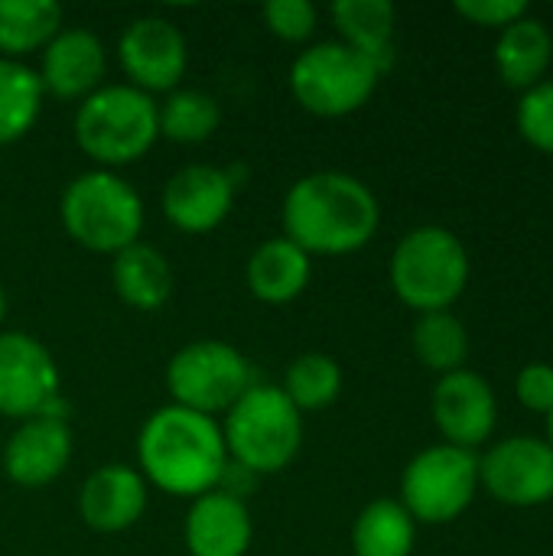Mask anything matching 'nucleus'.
Masks as SVG:
<instances>
[{
	"mask_svg": "<svg viewBox=\"0 0 553 556\" xmlns=\"http://www.w3.org/2000/svg\"><path fill=\"white\" fill-rule=\"evenodd\" d=\"M284 238L310 257H342L362 251L378 225L381 205L368 182L342 169H319L300 176L280 205Z\"/></svg>",
	"mask_w": 553,
	"mask_h": 556,
	"instance_id": "obj_1",
	"label": "nucleus"
},
{
	"mask_svg": "<svg viewBox=\"0 0 553 556\" xmlns=\"http://www.w3.org/2000/svg\"><path fill=\"white\" fill-rule=\"evenodd\" d=\"M228 466L222 427L186 407H156L137 437V469L169 498H199L218 489Z\"/></svg>",
	"mask_w": 553,
	"mask_h": 556,
	"instance_id": "obj_2",
	"label": "nucleus"
},
{
	"mask_svg": "<svg viewBox=\"0 0 553 556\" xmlns=\"http://www.w3.org/2000/svg\"><path fill=\"white\" fill-rule=\"evenodd\" d=\"M72 137L95 169H121L143 160L160 140L156 101L134 85H101L78 101L72 117Z\"/></svg>",
	"mask_w": 553,
	"mask_h": 556,
	"instance_id": "obj_3",
	"label": "nucleus"
},
{
	"mask_svg": "<svg viewBox=\"0 0 553 556\" xmlns=\"http://www.w3.org/2000/svg\"><path fill=\"white\" fill-rule=\"evenodd\" d=\"M59 218L75 244L91 254L114 257L140 241L147 212L140 192L121 173L85 169L65 186L59 199Z\"/></svg>",
	"mask_w": 553,
	"mask_h": 556,
	"instance_id": "obj_4",
	"label": "nucleus"
},
{
	"mask_svg": "<svg viewBox=\"0 0 553 556\" xmlns=\"http://www.w3.org/2000/svg\"><path fill=\"white\" fill-rule=\"evenodd\" d=\"M218 427L228 463L257 479L284 472L303 446V414L287 401L280 384L254 381Z\"/></svg>",
	"mask_w": 553,
	"mask_h": 556,
	"instance_id": "obj_5",
	"label": "nucleus"
},
{
	"mask_svg": "<svg viewBox=\"0 0 553 556\" xmlns=\"http://www.w3.org/2000/svg\"><path fill=\"white\" fill-rule=\"evenodd\" d=\"M388 277L398 300L420 316L450 309L469 283L466 244L443 225L411 228L391 254Z\"/></svg>",
	"mask_w": 553,
	"mask_h": 556,
	"instance_id": "obj_6",
	"label": "nucleus"
},
{
	"mask_svg": "<svg viewBox=\"0 0 553 556\" xmlns=\"http://www.w3.org/2000/svg\"><path fill=\"white\" fill-rule=\"evenodd\" d=\"M381 68L359 49L326 39L306 46L290 65V94L316 117H349L362 111L378 81Z\"/></svg>",
	"mask_w": 553,
	"mask_h": 556,
	"instance_id": "obj_7",
	"label": "nucleus"
},
{
	"mask_svg": "<svg viewBox=\"0 0 553 556\" xmlns=\"http://www.w3.org/2000/svg\"><path fill=\"white\" fill-rule=\"evenodd\" d=\"M254 384V368L231 342L192 339L166 365L169 404L202 417H225Z\"/></svg>",
	"mask_w": 553,
	"mask_h": 556,
	"instance_id": "obj_8",
	"label": "nucleus"
},
{
	"mask_svg": "<svg viewBox=\"0 0 553 556\" xmlns=\"http://www.w3.org/2000/svg\"><path fill=\"white\" fill-rule=\"evenodd\" d=\"M479 492V459L450 443L420 450L401 476V505L420 525L456 521Z\"/></svg>",
	"mask_w": 553,
	"mask_h": 556,
	"instance_id": "obj_9",
	"label": "nucleus"
},
{
	"mask_svg": "<svg viewBox=\"0 0 553 556\" xmlns=\"http://www.w3.org/2000/svg\"><path fill=\"white\" fill-rule=\"evenodd\" d=\"M52 352L29 332L0 329V417L16 424L42 414H65Z\"/></svg>",
	"mask_w": 553,
	"mask_h": 556,
	"instance_id": "obj_10",
	"label": "nucleus"
},
{
	"mask_svg": "<svg viewBox=\"0 0 553 556\" xmlns=\"http://www.w3.org/2000/svg\"><path fill=\"white\" fill-rule=\"evenodd\" d=\"M117 62L127 78L143 94H169L183 85L189 68L186 33L166 16H137L124 26L117 39Z\"/></svg>",
	"mask_w": 553,
	"mask_h": 556,
	"instance_id": "obj_11",
	"label": "nucleus"
},
{
	"mask_svg": "<svg viewBox=\"0 0 553 556\" xmlns=\"http://www.w3.org/2000/svg\"><path fill=\"white\" fill-rule=\"evenodd\" d=\"M479 485L512 508H535L553 498V446L538 437H508L479 459Z\"/></svg>",
	"mask_w": 553,
	"mask_h": 556,
	"instance_id": "obj_12",
	"label": "nucleus"
},
{
	"mask_svg": "<svg viewBox=\"0 0 553 556\" xmlns=\"http://www.w3.org/2000/svg\"><path fill=\"white\" fill-rule=\"evenodd\" d=\"M238 186L241 182L235 169L212 166V163H189L166 179L160 205L176 231L209 235L231 215Z\"/></svg>",
	"mask_w": 553,
	"mask_h": 556,
	"instance_id": "obj_13",
	"label": "nucleus"
},
{
	"mask_svg": "<svg viewBox=\"0 0 553 556\" xmlns=\"http://www.w3.org/2000/svg\"><path fill=\"white\" fill-rule=\"evenodd\" d=\"M72 463V430L65 414H42L16 424L0 453L3 476L20 489L52 485Z\"/></svg>",
	"mask_w": 553,
	"mask_h": 556,
	"instance_id": "obj_14",
	"label": "nucleus"
},
{
	"mask_svg": "<svg viewBox=\"0 0 553 556\" xmlns=\"http://www.w3.org/2000/svg\"><path fill=\"white\" fill-rule=\"evenodd\" d=\"M430 410L443 440L460 450L482 446L499 424V401L492 384L469 368L450 371L437 381Z\"/></svg>",
	"mask_w": 553,
	"mask_h": 556,
	"instance_id": "obj_15",
	"label": "nucleus"
},
{
	"mask_svg": "<svg viewBox=\"0 0 553 556\" xmlns=\"http://www.w3.org/2000/svg\"><path fill=\"white\" fill-rule=\"evenodd\" d=\"M42 91L59 101H85L104 85L108 75V49L104 42L81 26H62L55 39L39 52L36 68Z\"/></svg>",
	"mask_w": 553,
	"mask_h": 556,
	"instance_id": "obj_16",
	"label": "nucleus"
},
{
	"mask_svg": "<svg viewBox=\"0 0 553 556\" xmlns=\"http://www.w3.org/2000/svg\"><path fill=\"white\" fill-rule=\"evenodd\" d=\"M150 485L127 463H104L78 489V518L95 534H124L147 511Z\"/></svg>",
	"mask_w": 553,
	"mask_h": 556,
	"instance_id": "obj_17",
	"label": "nucleus"
},
{
	"mask_svg": "<svg viewBox=\"0 0 553 556\" xmlns=\"http://www.w3.org/2000/svg\"><path fill=\"white\" fill-rule=\"evenodd\" d=\"M254 541V521L241 498L212 489L189 502L183 544L189 556H244Z\"/></svg>",
	"mask_w": 553,
	"mask_h": 556,
	"instance_id": "obj_18",
	"label": "nucleus"
},
{
	"mask_svg": "<svg viewBox=\"0 0 553 556\" xmlns=\"http://www.w3.org/2000/svg\"><path fill=\"white\" fill-rule=\"evenodd\" d=\"M313 277V257L297 248L290 238H267L261 241L244 267V280L254 300L267 306H284L303 296Z\"/></svg>",
	"mask_w": 553,
	"mask_h": 556,
	"instance_id": "obj_19",
	"label": "nucleus"
},
{
	"mask_svg": "<svg viewBox=\"0 0 553 556\" xmlns=\"http://www.w3.org/2000/svg\"><path fill=\"white\" fill-rule=\"evenodd\" d=\"M111 283L121 303L137 313H156L173 296V267L166 254L147 241H137L111 257Z\"/></svg>",
	"mask_w": 553,
	"mask_h": 556,
	"instance_id": "obj_20",
	"label": "nucleus"
},
{
	"mask_svg": "<svg viewBox=\"0 0 553 556\" xmlns=\"http://www.w3.org/2000/svg\"><path fill=\"white\" fill-rule=\"evenodd\" d=\"M339 42L368 55L381 72L394 62V23L398 10L391 0H336L329 7Z\"/></svg>",
	"mask_w": 553,
	"mask_h": 556,
	"instance_id": "obj_21",
	"label": "nucleus"
},
{
	"mask_svg": "<svg viewBox=\"0 0 553 556\" xmlns=\"http://www.w3.org/2000/svg\"><path fill=\"white\" fill-rule=\"evenodd\" d=\"M553 55V36L544 20L525 13L521 20L508 23L499 33L495 42V68L502 75V81L508 88H535L538 81H544V72L551 65Z\"/></svg>",
	"mask_w": 553,
	"mask_h": 556,
	"instance_id": "obj_22",
	"label": "nucleus"
},
{
	"mask_svg": "<svg viewBox=\"0 0 553 556\" xmlns=\"http://www.w3.org/2000/svg\"><path fill=\"white\" fill-rule=\"evenodd\" d=\"M62 29V7L55 0H0V59L23 62L42 52Z\"/></svg>",
	"mask_w": 553,
	"mask_h": 556,
	"instance_id": "obj_23",
	"label": "nucleus"
},
{
	"mask_svg": "<svg viewBox=\"0 0 553 556\" xmlns=\"http://www.w3.org/2000/svg\"><path fill=\"white\" fill-rule=\"evenodd\" d=\"M417 541V521L394 498H378L365 505L352 525L355 556H411Z\"/></svg>",
	"mask_w": 553,
	"mask_h": 556,
	"instance_id": "obj_24",
	"label": "nucleus"
},
{
	"mask_svg": "<svg viewBox=\"0 0 553 556\" xmlns=\"http://www.w3.org/2000/svg\"><path fill=\"white\" fill-rule=\"evenodd\" d=\"M42 81L26 62L0 59V147L23 140L42 111Z\"/></svg>",
	"mask_w": 553,
	"mask_h": 556,
	"instance_id": "obj_25",
	"label": "nucleus"
},
{
	"mask_svg": "<svg viewBox=\"0 0 553 556\" xmlns=\"http://www.w3.org/2000/svg\"><path fill=\"white\" fill-rule=\"evenodd\" d=\"M160 114V137L183 143V147H196L215 137L218 124H222V108L218 101L202 91V88H176L163 98V104H156Z\"/></svg>",
	"mask_w": 553,
	"mask_h": 556,
	"instance_id": "obj_26",
	"label": "nucleus"
},
{
	"mask_svg": "<svg viewBox=\"0 0 553 556\" xmlns=\"http://www.w3.org/2000/svg\"><path fill=\"white\" fill-rule=\"evenodd\" d=\"M280 391L300 414L326 410L342 394V365L326 352H303L287 365Z\"/></svg>",
	"mask_w": 553,
	"mask_h": 556,
	"instance_id": "obj_27",
	"label": "nucleus"
},
{
	"mask_svg": "<svg viewBox=\"0 0 553 556\" xmlns=\"http://www.w3.org/2000/svg\"><path fill=\"white\" fill-rule=\"evenodd\" d=\"M411 345H414V355L420 358V365L437 371L440 378L450 371H460L469 358V332L450 309L424 313L414 323Z\"/></svg>",
	"mask_w": 553,
	"mask_h": 556,
	"instance_id": "obj_28",
	"label": "nucleus"
},
{
	"mask_svg": "<svg viewBox=\"0 0 553 556\" xmlns=\"http://www.w3.org/2000/svg\"><path fill=\"white\" fill-rule=\"evenodd\" d=\"M515 121H518L521 137L535 150L551 153L553 156V78L538 81L535 88H528L521 94L518 111H515Z\"/></svg>",
	"mask_w": 553,
	"mask_h": 556,
	"instance_id": "obj_29",
	"label": "nucleus"
},
{
	"mask_svg": "<svg viewBox=\"0 0 553 556\" xmlns=\"http://www.w3.org/2000/svg\"><path fill=\"white\" fill-rule=\"evenodd\" d=\"M261 16H264L267 29L280 42H290V46L306 42L319 23V10L310 0H271V3H264Z\"/></svg>",
	"mask_w": 553,
	"mask_h": 556,
	"instance_id": "obj_30",
	"label": "nucleus"
},
{
	"mask_svg": "<svg viewBox=\"0 0 553 556\" xmlns=\"http://www.w3.org/2000/svg\"><path fill=\"white\" fill-rule=\"evenodd\" d=\"M456 13L476 26L505 29L508 23L531 13V7H528V0H456Z\"/></svg>",
	"mask_w": 553,
	"mask_h": 556,
	"instance_id": "obj_31",
	"label": "nucleus"
},
{
	"mask_svg": "<svg viewBox=\"0 0 553 556\" xmlns=\"http://www.w3.org/2000/svg\"><path fill=\"white\" fill-rule=\"evenodd\" d=\"M515 394H518V401H521L528 410H535V414H551L553 410V365H548V362L525 365V368L518 371Z\"/></svg>",
	"mask_w": 553,
	"mask_h": 556,
	"instance_id": "obj_32",
	"label": "nucleus"
},
{
	"mask_svg": "<svg viewBox=\"0 0 553 556\" xmlns=\"http://www.w3.org/2000/svg\"><path fill=\"white\" fill-rule=\"evenodd\" d=\"M3 316H7V293L0 287V329H3Z\"/></svg>",
	"mask_w": 553,
	"mask_h": 556,
	"instance_id": "obj_33",
	"label": "nucleus"
},
{
	"mask_svg": "<svg viewBox=\"0 0 553 556\" xmlns=\"http://www.w3.org/2000/svg\"><path fill=\"white\" fill-rule=\"evenodd\" d=\"M548 443H551V446H553V410H551V414H548Z\"/></svg>",
	"mask_w": 553,
	"mask_h": 556,
	"instance_id": "obj_34",
	"label": "nucleus"
}]
</instances>
